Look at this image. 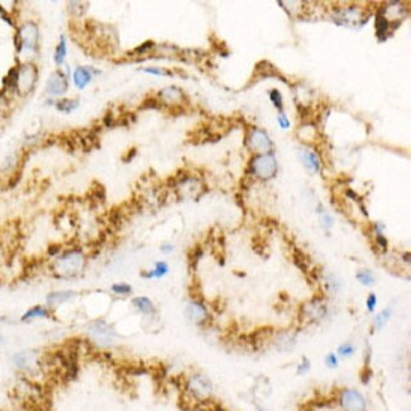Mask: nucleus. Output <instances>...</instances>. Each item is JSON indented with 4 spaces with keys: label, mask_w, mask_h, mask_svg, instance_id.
<instances>
[{
    "label": "nucleus",
    "mask_w": 411,
    "mask_h": 411,
    "mask_svg": "<svg viewBox=\"0 0 411 411\" xmlns=\"http://www.w3.org/2000/svg\"><path fill=\"white\" fill-rule=\"evenodd\" d=\"M77 296V294L72 290H60V291H52L47 295L46 301H47V306L49 309L52 307L60 306V305L67 304V302L72 301L75 297Z\"/></svg>",
    "instance_id": "nucleus-10"
},
{
    "label": "nucleus",
    "mask_w": 411,
    "mask_h": 411,
    "mask_svg": "<svg viewBox=\"0 0 411 411\" xmlns=\"http://www.w3.org/2000/svg\"><path fill=\"white\" fill-rule=\"evenodd\" d=\"M12 362L16 366L18 370L24 371V372H28L33 368V366L36 365V357H34L33 353L27 352V350H22V352H17L16 354L12 357Z\"/></svg>",
    "instance_id": "nucleus-12"
},
{
    "label": "nucleus",
    "mask_w": 411,
    "mask_h": 411,
    "mask_svg": "<svg viewBox=\"0 0 411 411\" xmlns=\"http://www.w3.org/2000/svg\"><path fill=\"white\" fill-rule=\"evenodd\" d=\"M85 255L79 249L66 250L64 254L56 258L54 263V271L59 277L70 279L77 276L85 267Z\"/></svg>",
    "instance_id": "nucleus-1"
},
{
    "label": "nucleus",
    "mask_w": 411,
    "mask_h": 411,
    "mask_svg": "<svg viewBox=\"0 0 411 411\" xmlns=\"http://www.w3.org/2000/svg\"><path fill=\"white\" fill-rule=\"evenodd\" d=\"M325 366L330 370H334L339 366V357L335 353H328L325 357Z\"/></svg>",
    "instance_id": "nucleus-27"
},
{
    "label": "nucleus",
    "mask_w": 411,
    "mask_h": 411,
    "mask_svg": "<svg viewBox=\"0 0 411 411\" xmlns=\"http://www.w3.org/2000/svg\"><path fill=\"white\" fill-rule=\"evenodd\" d=\"M277 119H279L280 125H281V127L284 128V129H287V128H290V122H289V119H287V118L285 117V114H280Z\"/></svg>",
    "instance_id": "nucleus-37"
},
{
    "label": "nucleus",
    "mask_w": 411,
    "mask_h": 411,
    "mask_svg": "<svg viewBox=\"0 0 411 411\" xmlns=\"http://www.w3.org/2000/svg\"><path fill=\"white\" fill-rule=\"evenodd\" d=\"M253 75H254V76L263 77V79H266V77H279L281 81L287 82V80L285 79V76H282L281 72H280L276 67L273 66L271 62L266 61V60L265 61H260L255 65L254 74Z\"/></svg>",
    "instance_id": "nucleus-13"
},
{
    "label": "nucleus",
    "mask_w": 411,
    "mask_h": 411,
    "mask_svg": "<svg viewBox=\"0 0 411 411\" xmlns=\"http://www.w3.org/2000/svg\"><path fill=\"white\" fill-rule=\"evenodd\" d=\"M72 79H74V84L77 89H80V90L85 89V87H86L92 80L91 69H90V67H85V66L77 67V69L74 71Z\"/></svg>",
    "instance_id": "nucleus-14"
},
{
    "label": "nucleus",
    "mask_w": 411,
    "mask_h": 411,
    "mask_svg": "<svg viewBox=\"0 0 411 411\" xmlns=\"http://www.w3.org/2000/svg\"><path fill=\"white\" fill-rule=\"evenodd\" d=\"M371 376H372V373H371L370 370H365L362 373V382L363 383H368V381L371 380Z\"/></svg>",
    "instance_id": "nucleus-39"
},
{
    "label": "nucleus",
    "mask_w": 411,
    "mask_h": 411,
    "mask_svg": "<svg viewBox=\"0 0 411 411\" xmlns=\"http://www.w3.org/2000/svg\"><path fill=\"white\" fill-rule=\"evenodd\" d=\"M69 89L66 75L61 71H55L47 81V92L51 95H62Z\"/></svg>",
    "instance_id": "nucleus-9"
},
{
    "label": "nucleus",
    "mask_w": 411,
    "mask_h": 411,
    "mask_svg": "<svg viewBox=\"0 0 411 411\" xmlns=\"http://www.w3.org/2000/svg\"><path fill=\"white\" fill-rule=\"evenodd\" d=\"M87 333L96 344L109 347L115 338V332L104 320H95L87 327Z\"/></svg>",
    "instance_id": "nucleus-3"
},
{
    "label": "nucleus",
    "mask_w": 411,
    "mask_h": 411,
    "mask_svg": "<svg viewBox=\"0 0 411 411\" xmlns=\"http://www.w3.org/2000/svg\"><path fill=\"white\" fill-rule=\"evenodd\" d=\"M294 261H295V265H296L297 267L301 268V270L304 271V272H307V266H309V261L306 260V257H305V254L301 252V250L295 249Z\"/></svg>",
    "instance_id": "nucleus-25"
},
{
    "label": "nucleus",
    "mask_w": 411,
    "mask_h": 411,
    "mask_svg": "<svg viewBox=\"0 0 411 411\" xmlns=\"http://www.w3.org/2000/svg\"><path fill=\"white\" fill-rule=\"evenodd\" d=\"M37 69L31 64H26L17 70V81H16V90L19 95L24 96L28 95L33 90L34 85L37 81Z\"/></svg>",
    "instance_id": "nucleus-4"
},
{
    "label": "nucleus",
    "mask_w": 411,
    "mask_h": 411,
    "mask_svg": "<svg viewBox=\"0 0 411 411\" xmlns=\"http://www.w3.org/2000/svg\"><path fill=\"white\" fill-rule=\"evenodd\" d=\"M153 47H155L153 42L148 41V42H146V43L142 44V46H139L134 52H137V54H144V52H147V51H151Z\"/></svg>",
    "instance_id": "nucleus-34"
},
{
    "label": "nucleus",
    "mask_w": 411,
    "mask_h": 411,
    "mask_svg": "<svg viewBox=\"0 0 411 411\" xmlns=\"http://www.w3.org/2000/svg\"><path fill=\"white\" fill-rule=\"evenodd\" d=\"M253 172L263 180H268L276 172V161L272 156H261L253 161Z\"/></svg>",
    "instance_id": "nucleus-8"
},
{
    "label": "nucleus",
    "mask_w": 411,
    "mask_h": 411,
    "mask_svg": "<svg viewBox=\"0 0 411 411\" xmlns=\"http://www.w3.org/2000/svg\"><path fill=\"white\" fill-rule=\"evenodd\" d=\"M357 280L365 286H372L373 282H375V277H373L372 272L368 270L361 271V272L357 273Z\"/></svg>",
    "instance_id": "nucleus-26"
},
{
    "label": "nucleus",
    "mask_w": 411,
    "mask_h": 411,
    "mask_svg": "<svg viewBox=\"0 0 411 411\" xmlns=\"http://www.w3.org/2000/svg\"><path fill=\"white\" fill-rule=\"evenodd\" d=\"M340 406L344 411H366L367 403L362 393L353 388H347L340 395Z\"/></svg>",
    "instance_id": "nucleus-6"
},
{
    "label": "nucleus",
    "mask_w": 411,
    "mask_h": 411,
    "mask_svg": "<svg viewBox=\"0 0 411 411\" xmlns=\"http://www.w3.org/2000/svg\"><path fill=\"white\" fill-rule=\"evenodd\" d=\"M66 54H67L66 39H65L64 36H61V38H60V43L56 46V49H55V55H54V60H55V62H56V65L64 64Z\"/></svg>",
    "instance_id": "nucleus-20"
},
{
    "label": "nucleus",
    "mask_w": 411,
    "mask_h": 411,
    "mask_svg": "<svg viewBox=\"0 0 411 411\" xmlns=\"http://www.w3.org/2000/svg\"><path fill=\"white\" fill-rule=\"evenodd\" d=\"M169 265H167L166 262H164V261H159V262L155 263V267L152 268V270L149 271H144V272H142V277H144V279L147 280H152V279H161V277L166 276L167 273H169Z\"/></svg>",
    "instance_id": "nucleus-16"
},
{
    "label": "nucleus",
    "mask_w": 411,
    "mask_h": 411,
    "mask_svg": "<svg viewBox=\"0 0 411 411\" xmlns=\"http://www.w3.org/2000/svg\"><path fill=\"white\" fill-rule=\"evenodd\" d=\"M174 245L171 244V243H164V244L161 245V248H160V249H161V252L162 253H165V254H170V253L172 252V250H174Z\"/></svg>",
    "instance_id": "nucleus-38"
},
{
    "label": "nucleus",
    "mask_w": 411,
    "mask_h": 411,
    "mask_svg": "<svg viewBox=\"0 0 411 411\" xmlns=\"http://www.w3.org/2000/svg\"><path fill=\"white\" fill-rule=\"evenodd\" d=\"M160 102L156 97H147L141 105V109H159Z\"/></svg>",
    "instance_id": "nucleus-30"
},
{
    "label": "nucleus",
    "mask_w": 411,
    "mask_h": 411,
    "mask_svg": "<svg viewBox=\"0 0 411 411\" xmlns=\"http://www.w3.org/2000/svg\"><path fill=\"white\" fill-rule=\"evenodd\" d=\"M185 388L194 400L200 401V402L209 400L213 395V390H214L210 378L200 372H195L189 376L186 383H185Z\"/></svg>",
    "instance_id": "nucleus-2"
},
{
    "label": "nucleus",
    "mask_w": 411,
    "mask_h": 411,
    "mask_svg": "<svg viewBox=\"0 0 411 411\" xmlns=\"http://www.w3.org/2000/svg\"><path fill=\"white\" fill-rule=\"evenodd\" d=\"M391 315H392V313H391L390 309L382 310L381 313H378V314L375 317V319H373V327H375V329L376 330L382 329V328L385 327L386 323L390 320Z\"/></svg>",
    "instance_id": "nucleus-22"
},
{
    "label": "nucleus",
    "mask_w": 411,
    "mask_h": 411,
    "mask_svg": "<svg viewBox=\"0 0 411 411\" xmlns=\"http://www.w3.org/2000/svg\"><path fill=\"white\" fill-rule=\"evenodd\" d=\"M3 319H4V317H3V315H2V314H0V322H2V320H3Z\"/></svg>",
    "instance_id": "nucleus-42"
},
{
    "label": "nucleus",
    "mask_w": 411,
    "mask_h": 411,
    "mask_svg": "<svg viewBox=\"0 0 411 411\" xmlns=\"http://www.w3.org/2000/svg\"><path fill=\"white\" fill-rule=\"evenodd\" d=\"M310 367H312V363H310L309 358L304 357L301 359V362L299 363V366H297V375H300V376L306 375V373L310 371Z\"/></svg>",
    "instance_id": "nucleus-28"
},
{
    "label": "nucleus",
    "mask_w": 411,
    "mask_h": 411,
    "mask_svg": "<svg viewBox=\"0 0 411 411\" xmlns=\"http://www.w3.org/2000/svg\"><path fill=\"white\" fill-rule=\"evenodd\" d=\"M52 317V310L48 306L44 305H34V306L29 307L26 312L22 314L21 322L23 323H31L33 320L38 319H49Z\"/></svg>",
    "instance_id": "nucleus-11"
},
{
    "label": "nucleus",
    "mask_w": 411,
    "mask_h": 411,
    "mask_svg": "<svg viewBox=\"0 0 411 411\" xmlns=\"http://www.w3.org/2000/svg\"><path fill=\"white\" fill-rule=\"evenodd\" d=\"M135 155H137V149L132 148V149H130V151H129V153L127 155V157H124V161H125V162H129L130 160H132L133 157L135 156Z\"/></svg>",
    "instance_id": "nucleus-40"
},
{
    "label": "nucleus",
    "mask_w": 411,
    "mask_h": 411,
    "mask_svg": "<svg viewBox=\"0 0 411 411\" xmlns=\"http://www.w3.org/2000/svg\"><path fill=\"white\" fill-rule=\"evenodd\" d=\"M2 340H3V339H2V337H0V343H2Z\"/></svg>",
    "instance_id": "nucleus-43"
},
{
    "label": "nucleus",
    "mask_w": 411,
    "mask_h": 411,
    "mask_svg": "<svg viewBox=\"0 0 411 411\" xmlns=\"http://www.w3.org/2000/svg\"><path fill=\"white\" fill-rule=\"evenodd\" d=\"M252 146L255 149H270L272 143H271V141L268 139L265 132L255 129L252 135Z\"/></svg>",
    "instance_id": "nucleus-17"
},
{
    "label": "nucleus",
    "mask_w": 411,
    "mask_h": 411,
    "mask_svg": "<svg viewBox=\"0 0 411 411\" xmlns=\"http://www.w3.org/2000/svg\"><path fill=\"white\" fill-rule=\"evenodd\" d=\"M18 49L21 51L22 48L24 49H36L37 43H38V28L34 23L28 22V23L23 24L18 31Z\"/></svg>",
    "instance_id": "nucleus-5"
},
{
    "label": "nucleus",
    "mask_w": 411,
    "mask_h": 411,
    "mask_svg": "<svg viewBox=\"0 0 411 411\" xmlns=\"http://www.w3.org/2000/svg\"><path fill=\"white\" fill-rule=\"evenodd\" d=\"M355 353V347L352 343H344V344L339 345L337 350L338 357L342 358H350Z\"/></svg>",
    "instance_id": "nucleus-24"
},
{
    "label": "nucleus",
    "mask_w": 411,
    "mask_h": 411,
    "mask_svg": "<svg viewBox=\"0 0 411 411\" xmlns=\"http://www.w3.org/2000/svg\"><path fill=\"white\" fill-rule=\"evenodd\" d=\"M375 27H376V33H377L378 38L386 36V32H387V29H388V22H387V19H386L385 17L380 13V12L376 14Z\"/></svg>",
    "instance_id": "nucleus-21"
},
{
    "label": "nucleus",
    "mask_w": 411,
    "mask_h": 411,
    "mask_svg": "<svg viewBox=\"0 0 411 411\" xmlns=\"http://www.w3.org/2000/svg\"><path fill=\"white\" fill-rule=\"evenodd\" d=\"M299 113H300V117H301L302 119H307V118L312 115V110H310V108L301 107V105L299 107Z\"/></svg>",
    "instance_id": "nucleus-36"
},
{
    "label": "nucleus",
    "mask_w": 411,
    "mask_h": 411,
    "mask_svg": "<svg viewBox=\"0 0 411 411\" xmlns=\"http://www.w3.org/2000/svg\"><path fill=\"white\" fill-rule=\"evenodd\" d=\"M301 160L304 162V165L306 166V169L309 170L310 174H317L319 171V161H318L317 156L312 152H302L301 153Z\"/></svg>",
    "instance_id": "nucleus-18"
},
{
    "label": "nucleus",
    "mask_w": 411,
    "mask_h": 411,
    "mask_svg": "<svg viewBox=\"0 0 411 411\" xmlns=\"http://www.w3.org/2000/svg\"><path fill=\"white\" fill-rule=\"evenodd\" d=\"M144 72L147 74H152V75H157V76H165V75H171V72L167 71V70L160 69V67H146L143 69Z\"/></svg>",
    "instance_id": "nucleus-33"
},
{
    "label": "nucleus",
    "mask_w": 411,
    "mask_h": 411,
    "mask_svg": "<svg viewBox=\"0 0 411 411\" xmlns=\"http://www.w3.org/2000/svg\"><path fill=\"white\" fill-rule=\"evenodd\" d=\"M376 243L382 248V250H387V239L382 234L376 235Z\"/></svg>",
    "instance_id": "nucleus-35"
},
{
    "label": "nucleus",
    "mask_w": 411,
    "mask_h": 411,
    "mask_svg": "<svg viewBox=\"0 0 411 411\" xmlns=\"http://www.w3.org/2000/svg\"><path fill=\"white\" fill-rule=\"evenodd\" d=\"M347 195L348 196L352 197L353 200H357V201H359V196H358L354 191H352V190H347Z\"/></svg>",
    "instance_id": "nucleus-41"
},
{
    "label": "nucleus",
    "mask_w": 411,
    "mask_h": 411,
    "mask_svg": "<svg viewBox=\"0 0 411 411\" xmlns=\"http://www.w3.org/2000/svg\"><path fill=\"white\" fill-rule=\"evenodd\" d=\"M271 101L273 102V105L277 108L279 110H282V96L280 94L279 90H272L270 94Z\"/></svg>",
    "instance_id": "nucleus-29"
},
{
    "label": "nucleus",
    "mask_w": 411,
    "mask_h": 411,
    "mask_svg": "<svg viewBox=\"0 0 411 411\" xmlns=\"http://www.w3.org/2000/svg\"><path fill=\"white\" fill-rule=\"evenodd\" d=\"M132 305L135 310L141 314L151 317L156 313V306L153 301L147 296H137L132 300Z\"/></svg>",
    "instance_id": "nucleus-15"
},
{
    "label": "nucleus",
    "mask_w": 411,
    "mask_h": 411,
    "mask_svg": "<svg viewBox=\"0 0 411 411\" xmlns=\"http://www.w3.org/2000/svg\"><path fill=\"white\" fill-rule=\"evenodd\" d=\"M185 318L195 325H202L209 319V312L200 300H192L185 307Z\"/></svg>",
    "instance_id": "nucleus-7"
},
{
    "label": "nucleus",
    "mask_w": 411,
    "mask_h": 411,
    "mask_svg": "<svg viewBox=\"0 0 411 411\" xmlns=\"http://www.w3.org/2000/svg\"><path fill=\"white\" fill-rule=\"evenodd\" d=\"M320 220H322L323 227L327 228V229H330L333 227V218L328 214L324 210H320Z\"/></svg>",
    "instance_id": "nucleus-31"
},
{
    "label": "nucleus",
    "mask_w": 411,
    "mask_h": 411,
    "mask_svg": "<svg viewBox=\"0 0 411 411\" xmlns=\"http://www.w3.org/2000/svg\"><path fill=\"white\" fill-rule=\"evenodd\" d=\"M79 107V100L77 99H62L59 102H56V108L61 112L71 113Z\"/></svg>",
    "instance_id": "nucleus-23"
},
{
    "label": "nucleus",
    "mask_w": 411,
    "mask_h": 411,
    "mask_svg": "<svg viewBox=\"0 0 411 411\" xmlns=\"http://www.w3.org/2000/svg\"><path fill=\"white\" fill-rule=\"evenodd\" d=\"M110 291L114 295H117V296L127 297L132 294L133 289L129 284H127V282H115V284H113L112 286H110Z\"/></svg>",
    "instance_id": "nucleus-19"
},
{
    "label": "nucleus",
    "mask_w": 411,
    "mask_h": 411,
    "mask_svg": "<svg viewBox=\"0 0 411 411\" xmlns=\"http://www.w3.org/2000/svg\"><path fill=\"white\" fill-rule=\"evenodd\" d=\"M366 306H367V310L370 313L375 312L376 306H377V296L375 294L368 295L367 300H366Z\"/></svg>",
    "instance_id": "nucleus-32"
}]
</instances>
